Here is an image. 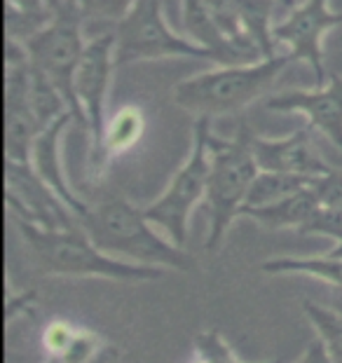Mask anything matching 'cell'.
I'll return each instance as SVG.
<instances>
[{
	"label": "cell",
	"instance_id": "5b68a950",
	"mask_svg": "<svg viewBox=\"0 0 342 363\" xmlns=\"http://www.w3.org/2000/svg\"><path fill=\"white\" fill-rule=\"evenodd\" d=\"M82 12L75 0H64L50 24L38 30L33 38H28L24 45L31 64L59 89L77 125L87 129L75 96V71L80 66L84 45H87L82 38Z\"/></svg>",
	"mask_w": 342,
	"mask_h": 363
},
{
	"label": "cell",
	"instance_id": "8992f818",
	"mask_svg": "<svg viewBox=\"0 0 342 363\" xmlns=\"http://www.w3.org/2000/svg\"><path fill=\"white\" fill-rule=\"evenodd\" d=\"M209 136H211V118L202 115L195 120V138L192 152L183 167L174 174L167 190L153 204L143 206L145 218L165 230L167 239L176 246H185L190 230V213L202 199H206L209 185Z\"/></svg>",
	"mask_w": 342,
	"mask_h": 363
},
{
	"label": "cell",
	"instance_id": "30bf717a",
	"mask_svg": "<svg viewBox=\"0 0 342 363\" xmlns=\"http://www.w3.org/2000/svg\"><path fill=\"white\" fill-rule=\"evenodd\" d=\"M342 24V14L333 12L329 0H302L282 24L275 26V40L289 48L293 61H305L319 82H326L321 40L331 28Z\"/></svg>",
	"mask_w": 342,
	"mask_h": 363
},
{
	"label": "cell",
	"instance_id": "7c38bea8",
	"mask_svg": "<svg viewBox=\"0 0 342 363\" xmlns=\"http://www.w3.org/2000/svg\"><path fill=\"white\" fill-rule=\"evenodd\" d=\"M251 148L260 172L295 174L307 176V179H319V176L331 172V167L314 150L312 138H309V127L295 129L293 134L284 138L253 136Z\"/></svg>",
	"mask_w": 342,
	"mask_h": 363
},
{
	"label": "cell",
	"instance_id": "f1b7e54d",
	"mask_svg": "<svg viewBox=\"0 0 342 363\" xmlns=\"http://www.w3.org/2000/svg\"><path fill=\"white\" fill-rule=\"evenodd\" d=\"M329 256H336V258H342V242H338V246H333L329 251Z\"/></svg>",
	"mask_w": 342,
	"mask_h": 363
},
{
	"label": "cell",
	"instance_id": "83f0119b",
	"mask_svg": "<svg viewBox=\"0 0 342 363\" xmlns=\"http://www.w3.org/2000/svg\"><path fill=\"white\" fill-rule=\"evenodd\" d=\"M333 310L342 314V291H336V296H333Z\"/></svg>",
	"mask_w": 342,
	"mask_h": 363
},
{
	"label": "cell",
	"instance_id": "8fae6325",
	"mask_svg": "<svg viewBox=\"0 0 342 363\" xmlns=\"http://www.w3.org/2000/svg\"><path fill=\"white\" fill-rule=\"evenodd\" d=\"M267 111L300 113L307 118V127L316 129L342 152V75H331L319 89L284 91L265 99Z\"/></svg>",
	"mask_w": 342,
	"mask_h": 363
},
{
	"label": "cell",
	"instance_id": "3957f363",
	"mask_svg": "<svg viewBox=\"0 0 342 363\" xmlns=\"http://www.w3.org/2000/svg\"><path fill=\"white\" fill-rule=\"evenodd\" d=\"M291 64V54H275L255 64L221 66L216 71L199 73L195 78L178 82L174 89V101L183 111L195 113L197 118L237 113L253 104L255 99L265 96Z\"/></svg>",
	"mask_w": 342,
	"mask_h": 363
},
{
	"label": "cell",
	"instance_id": "277c9868",
	"mask_svg": "<svg viewBox=\"0 0 342 363\" xmlns=\"http://www.w3.org/2000/svg\"><path fill=\"white\" fill-rule=\"evenodd\" d=\"M253 134L246 122L237 129L235 138L209 136V185L206 206L211 228L206 237V251L216 253L225 242V233L246 204L251 183L258 176L260 167L251 148Z\"/></svg>",
	"mask_w": 342,
	"mask_h": 363
},
{
	"label": "cell",
	"instance_id": "5bb4252c",
	"mask_svg": "<svg viewBox=\"0 0 342 363\" xmlns=\"http://www.w3.org/2000/svg\"><path fill=\"white\" fill-rule=\"evenodd\" d=\"M183 28L192 43H197L199 48H204L211 54L214 64H221V66L244 64L239 52L232 48L228 38L216 26V21L204 0H183Z\"/></svg>",
	"mask_w": 342,
	"mask_h": 363
},
{
	"label": "cell",
	"instance_id": "ac0fdd59",
	"mask_svg": "<svg viewBox=\"0 0 342 363\" xmlns=\"http://www.w3.org/2000/svg\"><path fill=\"white\" fill-rule=\"evenodd\" d=\"M120 350L111 340L89 328L77 330V335L64 352L48 354L45 363H118Z\"/></svg>",
	"mask_w": 342,
	"mask_h": 363
},
{
	"label": "cell",
	"instance_id": "44dd1931",
	"mask_svg": "<svg viewBox=\"0 0 342 363\" xmlns=\"http://www.w3.org/2000/svg\"><path fill=\"white\" fill-rule=\"evenodd\" d=\"M195 359L192 363H244L242 359L232 352V347L228 345L219 330H202L195 335ZM270 363H282L279 359Z\"/></svg>",
	"mask_w": 342,
	"mask_h": 363
},
{
	"label": "cell",
	"instance_id": "9c48e42d",
	"mask_svg": "<svg viewBox=\"0 0 342 363\" xmlns=\"http://www.w3.org/2000/svg\"><path fill=\"white\" fill-rule=\"evenodd\" d=\"M5 181H7V204L17 220H28L33 225L48 230H68L77 228V216L64 204L31 164L5 160Z\"/></svg>",
	"mask_w": 342,
	"mask_h": 363
},
{
	"label": "cell",
	"instance_id": "e0dca14e",
	"mask_svg": "<svg viewBox=\"0 0 342 363\" xmlns=\"http://www.w3.org/2000/svg\"><path fill=\"white\" fill-rule=\"evenodd\" d=\"M263 272L267 274H307L314 279H321L331 284L336 291H342V258L336 256H284V258H270L260 265Z\"/></svg>",
	"mask_w": 342,
	"mask_h": 363
},
{
	"label": "cell",
	"instance_id": "ba28073f",
	"mask_svg": "<svg viewBox=\"0 0 342 363\" xmlns=\"http://www.w3.org/2000/svg\"><path fill=\"white\" fill-rule=\"evenodd\" d=\"M115 64V30L92 38L84 45L80 66L75 71V96L92 136V162L99 157L106 129V101Z\"/></svg>",
	"mask_w": 342,
	"mask_h": 363
},
{
	"label": "cell",
	"instance_id": "ffe728a7",
	"mask_svg": "<svg viewBox=\"0 0 342 363\" xmlns=\"http://www.w3.org/2000/svg\"><path fill=\"white\" fill-rule=\"evenodd\" d=\"M302 312L316 330V337L321 340L333 363H342V314L333 307L316 305L312 300L302 303Z\"/></svg>",
	"mask_w": 342,
	"mask_h": 363
},
{
	"label": "cell",
	"instance_id": "cb8c5ba5",
	"mask_svg": "<svg viewBox=\"0 0 342 363\" xmlns=\"http://www.w3.org/2000/svg\"><path fill=\"white\" fill-rule=\"evenodd\" d=\"M77 330L80 326H75V323L66 321V319H52L48 326L43 328V350L48 354H57V352H64L68 345L73 342Z\"/></svg>",
	"mask_w": 342,
	"mask_h": 363
},
{
	"label": "cell",
	"instance_id": "9a60e30c",
	"mask_svg": "<svg viewBox=\"0 0 342 363\" xmlns=\"http://www.w3.org/2000/svg\"><path fill=\"white\" fill-rule=\"evenodd\" d=\"M314 185V183H312ZM309 188L295 192V195L282 199V202L267 204V206H242L239 216L255 220L258 225L267 230H300L307 225L309 218L316 213V208L321 206L316 199L314 188Z\"/></svg>",
	"mask_w": 342,
	"mask_h": 363
},
{
	"label": "cell",
	"instance_id": "603a6c76",
	"mask_svg": "<svg viewBox=\"0 0 342 363\" xmlns=\"http://www.w3.org/2000/svg\"><path fill=\"white\" fill-rule=\"evenodd\" d=\"M300 235H319L342 242V206H319L307 225L300 230Z\"/></svg>",
	"mask_w": 342,
	"mask_h": 363
},
{
	"label": "cell",
	"instance_id": "4fadbf2b",
	"mask_svg": "<svg viewBox=\"0 0 342 363\" xmlns=\"http://www.w3.org/2000/svg\"><path fill=\"white\" fill-rule=\"evenodd\" d=\"M71 122H75L73 115L64 113L61 118H57L52 125H48L35 136L33 148H31V167H33V172L64 199V204L71 208L77 216V220H80L82 216L89 211V206L73 192L71 183H68L64 174V167H61V152H59L61 136H64V131Z\"/></svg>",
	"mask_w": 342,
	"mask_h": 363
},
{
	"label": "cell",
	"instance_id": "484cf974",
	"mask_svg": "<svg viewBox=\"0 0 342 363\" xmlns=\"http://www.w3.org/2000/svg\"><path fill=\"white\" fill-rule=\"evenodd\" d=\"M298 363H333L329 352H326V347L321 345V340H312V342L307 345V350L302 352V357L298 359Z\"/></svg>",
	"mask_w": 342,
	"mask_h": 363
},
{
	"label": "cell",
	"instance_id": "52a82bcc",
	"mask_svg": "<svg viewBox=\"0 0 342 363\" xmlns=\"http://www.w3.org/2000/svg\"><path fill=\"white\" fill-rule=\"evenodd\" d=\"M195 57L214 61V57L190 38L176 35L162 14V0H138L129 14L115 26V64L118 68L143 59Z\"/></svg>",
	"mask_w": 342,
	"mask_h": 363
},
{
	"label": "cell",
	"instance_id": "d6986e66",
	"mask_svg": "<svg viewBox=\"0 0 342 363\" xmlns=\"http://www.w3.org/2000/svg\"><path fill=\"white\" fill-rule=\"evenodd\" d=\"M316 179H307V176L295 174H279V172H258L255 181L248 190L244 206H267L275 202L295 195V192L309 188Z\"/></svg>",
	"mask_w": 342,
	"mask_h": 363
},
{
	"label": "cell",
	"instance_id": "d4e9b609",
	"mask_svg": "<svg viewBox=\"0 0 342 363\" xmlns=\"http://www.w3.org/2000/svg\"><path fill=\"white\" fill-rule=\"evenodd\" d=\"M312 188L321 206H333V208L342 206V172H338V169H331L329 174L319 176Z\"/></svg>",
	"mask_w": 342,
	"mask_h": 363
},
{
	"label": "cell",
	"instance_id": "6da1fadb",
	"mask_svg": "<svg viewBox=\"0 0 342 363\" xmlns=\"http://www.w3.org/2000/svg\"><path fill=\"white\" fill-rule=\"evenodd\" d=\"M28 256L40 274L50 277H99L113 281H158L169 269L138 265L108 256L77 225L68 230H48L28 220H17Z\"/></svg>",
	"mask_w": 342,
	"mask_h": 363
},
{
	"label": "cell",
	"instance_id": "7a4b0ae2",
	"mask_svg": "<svg viewBox=\"0 0 342 363\" xmlns=\"http://www.w3.org/2000/svg\"><path fill=\"white\" fill-rule=\"evenodd\" d=\"M80 228L108 256L181 272L192 267L188 253L171 239L155 233L143 208L129 204L124 197H108L96 206H89L80 218Z\"/></svg>",
	"mask_w": 342,
	"mask_h": 363
},
{
	"label": "cell",
	"instance_id": "4316f807",
	"mask_svg": "<svg viewBox=\"0 0 342 363\" xmlns=\"http://www.w3.org/2000/svg\"><path fill=\"white\" fill-rule=\"evenodd\" d=\"M275 3H277V5H282L284 10H289V12L293 10V7H298V5H300L298 0H275Z\"/></svg>",
	"mask_w": 342,
	"mask_h": 363
},
{
	"label": "cell",
	"instance_id": "2e32d148",
	"mask_svg": "<svg viewBox=\"0 0 342 363\" xmlns=\"http://www.w3.org/2000/svg\"><path fill=\"white\" fill-rule=\"evenodd\" d=\"M145 134V113L141 106L127 104L120 106L106 122L104 141H101V152L94 160V169H104L108 160H115L129 152L141 141Z\"/></svg>",
	"mask_w": 342,
	"mask_h": 363
},
{
	"label": "cell",
	"instance_id": "7402d4cb",
	"mask_svg": "<svg viewBox=\"0 0 342 363\" xmlns=\"http://www.w3.org/2000/svg\"><path fill=\"white\" fill-rule=\"evenodd\" d=\"M138 0H75L80 7L82 19H104V21H122Z\"/></svg>",
	"mask_w": 342,
	"mask_h": 363
}]
</instances>
